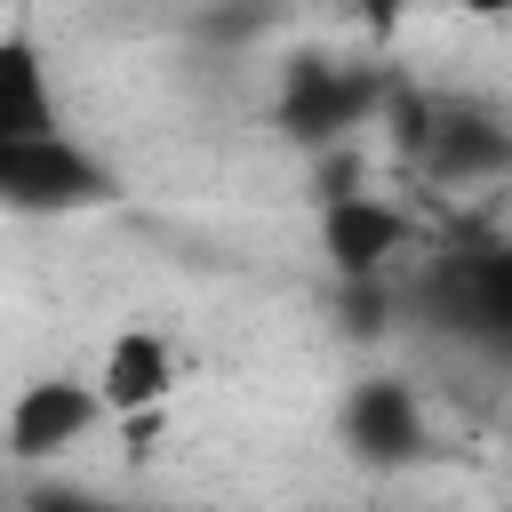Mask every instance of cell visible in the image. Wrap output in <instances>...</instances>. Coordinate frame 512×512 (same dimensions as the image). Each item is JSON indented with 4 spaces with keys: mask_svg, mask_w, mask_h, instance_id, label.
Wrapping results in <instances>:
<instances>
[{
    "mask_svg": "<svg viewBox=\"0 0 512 512\" xmlns=\"http://www.w3.org/2000/svg\"><path fill=\"white\" fill-rule=\"evenodd\" d=\"M456 304H464V320H472V328L512 336V248L472 256V264L456 272Z\"/></svg>",
    "mask_w": 512,
    "mask_h": 512,
    "instance_id": "cell-7",
    "label": "cell"
},
{
    "mask_svg": "<svg viewBox=\"0 0 512 512\" xmlns=\"http://www.w3.org/2000/svg\"><path fill=\"white\" fill-rule=\"evenodd\" d=\"M24 512H120V504L80 496V488H32V496H24Z\"/></svg>",
    "mask_w": 512,
    "mask_h": 512,
    "instance_id": "cell-8",
    "label": "cell"
},
{
    "mask_svg": "<svg viewBox=\"0 0 512 512\" xmlns=\"http://www.w3.org/2000/svg\"><path fill=\"white\" fill-rule=\"evenodd\" d=\"M96 424H104L96 376L48 368V376H24L8 392V408H0V456L8 464H64L72 448H88Z\"/></svg>",
    "mask_w": 512,
    "mask_h": 512,
    "instance_id": "cell-1",
    "label": "cell"
},
{
    "mask_svg": "<svg viewBox=\"0 0 512 512\" xmlns=\"http://www.w3.org/2000/svg\"><path fill=\"white\" fill-rule=\"evenodd\" d=\"M56 128H64L56 72H48L40 40L8 32V40H0V152H8V144H32V136H56Z\"/></svg>",
    "mask_w": 512,
    "mask_h": 512,
    "instance_id": "cell-6",
    "label": "cell"
},
{
    "mask_svg": "<svg viewBox=\"0 0 512 512\" xmlns=\"http://www.w3.org/2000/svg\"><path fill=\"white\" fill-rule=\"evenodd\" d=\"M296 512H344V504H296Z\"/></svg>",
    "mask_w": 512,
    "mask_h": 512,
    "instance_id": "cell-10",
    "label": "cell"
},
{
    "mask_svg": "<svg viewBox=\"0 0 512 512\" xmlns=\"http://www.w3.org/2000/svg\"><path fill=\"white\" fill-rule=\"evenodd\" d=\"M408 240H416V224L384 192H328L320 200V256H328V272L344 288L352 280H384Z\"/></svg>",
    "mask_w": 512,
    "mask_h": 512,
    "instance_id": "cell-4",
    "label": "cell"
},
{
    "mask_svg": "<svg viewBox=\"0 0 512 512\" xmlns=\"http://www.w3.org/2000/svg\"><path fill=\"white\" fill-rule=\"evenodd\" d=\"M448 8H464V16H512V0H448Z\"/></svg>",
    "mask_w": 512,
    "mask_h": 512,
    "instance_id": "cell-9",
    "label": "cell"
},
{
    "mask_svg": "<svg viewBox=\"0 0 512 512\" xmlns=\"http://www.w3.org/2000/svg\"><path fill=\"white\" fill-rule=\"evenodd\" d=\"M96 200H112V168L72 128L0 152V208H16V216H72V208H96Z\"/></svg>",
    "mask_w": 512,
    "mask_h": 512,
    "instance_id": "cell-2",
    "label": "cell"
},
{
    "mask_svg": "<svg viewBox=\"0 0 512 512\" xmlns=\"http://www.w3.org/2000/svg\"><path fill=\"white\" fill-rule=\"evenodd\" d=\"M336 432H344V448L360 464H384V472L416 464L432 448V416H424V392L408 376H360L344 392V408H336Z\"/></svg>",
    "mask_w": 512,
    "mask_h": 512,
    "instance_id": "cell-3",
    "label": "cell"
},
{
    "mask_svg": "<svg viewBox=\"0 0 512 512\" xmlns=\"http://www.w3.org/2000/svg\"><path fill=\"white\" fill-rule=\"evenodd\" d=\"M176 384H184V368H176V344H168L160 328H120V336L104 344V360H96L104 416H120V424H136V416L168 408V400H176Z\"/></svg>",
    "mask_w": 512,
    "mask_h": 512,
    "instance_id": "cell-5",
    "label": "cell"
}]
</instances>
